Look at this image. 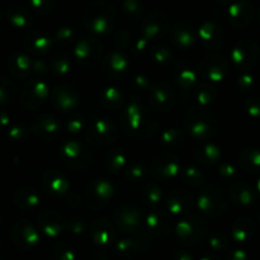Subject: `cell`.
<instances>
[{
  "label": "cell",
  "instance_id": "6da1fadb",
  "mask_svg": "<svg viewBox=\"0 0 260 260\" xmlns=\"http://www.w3.org/2000/svg\"><path fill=\"white\" fill-rule=\"evenodd\" d=\"M85 27L94 33L103 35L111 30L116 20V9L107 0H94L84 10Z\"/></svg>",
  "mask_w": 260,
  "mask_h": 260
},
{
  "label": "cell",
  "instance_id": "7a4b0ae2",
  "mask_svg": "<svg viewBox=\"0 0 260 260\" xmlns=\"http://www.w3.org/2000/svg\"><path fill=\"white\" fill-rule=\"evenodd\" d=\"M216 119H212L211 114L205 113H189V116L185 117V126L188 131L196 136L197 139H208L216 134Z\"/></svg>",
  "mask_w": 260,
  "mask_h": 260
},
{
  "label": "cell",
  "instance_id": "3957f363",
  "mask_svg": "<svg viewBox=\"0 0 260 260\" xmlns=\"http://www.w3.org/2000/svg\"><path fill=\"white\" fill-rule=\"evenodd\" d=\"M259 55V48L255 45V42L250 40H241L234 47L231 52L234 62L236 66L241 69H246L253 65L256 61V57Z\"/></svg>",
  "mask_w": 260,
  "mask_h": 260
},
{
  "label": "cell",
  "instance_id": "277c9868",
  "mask_svg": "<svg viewBox=\"0 0 260 260\" xmlns=\"http://www.w3.org/2000/svg\"><path fill=\"white\" fill-rule=\"evenodd\" d=\"M254 7L248 0H239L230 5L228 12L229 22L235 28H244L251 23L254 18Z\"/></svg>",
  "mask_w": 260,
  "mask_h": 260
},
{
  "label": "cell",
  "instance_id": "5b68a950",
  "mask_svg": "<svg viewBox=\"0 0 260 260\" xmlns=\"http://www.w3.org/2000/svg\"><path fill=\"white\" fill-rule=\"evenodd\" d=\"M168 17L161 12H152L145 17L142 22V33L146 40L164 36L168 30Z\"/></svg>",
  "mask_w": 260,
  "mask_h": 260
},
{
  "label": "cell",
  "instance_id": "8992f818",
  "mask_svg": "<svg viewBox=\"0 0 260 260\" xmlns=\"http://www.w3.org/2000/svg\"><path fill=\"white\" fill-rule=\"evenodd\" d=\"M48 94L47 85L43 81H30L25 85L22 93V103L25 108L35 109L43 103Z\"/></svg>",
  "mask_w": 260,
  "mask_h": 260
},
{
  "label": "cell",
  "instance_id": "52a82bcc",
  "mask_svg": "<svg viewBox=\"0 0 260 260\" xmlns=\"http://www.w3.org/2000/svg\"><path fill=\"white\" fill-rule=\"evenodd\" d=\"M200 36L202 40L203 45L208 50H218L221 46H223L225 42V33L223 29L212 20H207L203 23L200 28Z\"/></svg>",
  "mask_w": 260,
  "mask_h": 260
},
{
  "label": "cell",
  "instance_id": "ba28073f",
  "mask_svg": "<svg viewBox=\"0 0 260 260\" xmlns=\"http://www.w3.org/2000/svg\"><path fill=\"white\" fill-rule=\"evenodd\" d=\"M101 45L95 38L84 37L79 41L78 46L75 48V55L78 57L79 62L83 65H90L96 62V57L101 53Z\"/></svg>",
  "mask_w": 260,
  "mask_h": 260
},
{
  "label": "cell",
  "instance_id": "9c48e42d",
  "mask_svg": "<svg viewBox=\"0 0 260 260\" xmlns=\"http://www.w3.org/2000/svg\"><path fill=\"white\" fill-rule=\"evenodd\" d=\"M172 42L179 48H189L194 43V32L189 23L179 22L172 28Z\"/></svg>",
  "mask_w": 260,
  "mask_h": 260
},
{
  "label": "cell",
  "instance_id": "30bf717a",
  "mask_svg": "<svg viewBox=\"0 0 260 260\" xmlns=\"http://www.w3.org/2000/svg\"><path fill=\"white\" fill-rule=\"evenodd\" d=\"M5 14H7V18L9 19V22L12 23L14 27L20 28V29H25V28H29L30 25H32V13L29 12V9L23 7V5H9V7L7 8Z\"/></svg>",
  "mask_w": 260,
  "mask_h": 260
},
{
  "label": "cell",
  "instance_id": "8fae6325",
  "mask_svg": "<svg viewBox=\"0 0 260 260\" xmlns=\"http://www.w3.org/2000/svg\"><path fill=\"white\" fill-rule=\"evenodd\" d=\"M179 170V162L173 155H164L159 160L154 162L152 167V174L157 179H167V178L174 177Z\"/></svg>",
  "mask_w": 260,
  "mask_h": 260
},
{
  "label": "cell",
  "instance_id": "7c38bea8",
  "mask_svg": "<svg viewBox=\"0 0 260 260\" xmlns=\"http://www.w3.org/2000/svg\"><path fill=\"white\" fill-rule=\"evenodd\" d=\"M198 205L201 210L205 211L207 215H220L225 211V202L217 197V193L212 188L205 190L203 194H201Z\"/></svg>",
  "mask_w": 260,
  "mask_h": 260
},
{
  "label": "cell",
  "instance_id": "4fadbf2b",
  "mask_svg": "<svg viewBox=\"0 0 260 260\" xmlns=\"http://www.w3.org/2000/svg\"><path fill=\"white\" fill-rule=\"evenodd\" d=\"M52 102L56 108L71 109L78 103V94H76L75 89L70 88V86H61V88L58 86L53 91Z\"/></svg>",
  "mask_w": 260,
  "mask_h": 260
},
{
  "label": "cell",
  "instance_id": "5bb4252c",
  "mask_svg": "<svg viewBox=\"0 0 260 260\" xmlns=\"http://www.w3.org/2000/svg\"><path fill=\"white\" fill-rule=\"evenodd\" d=\"M201 73L205 74L206 78L210 80H221L228 73V65L221 57H210L201 68Z\"/></svg>",
  "mask_w": 260,
  "mask_h": 260
},
{
  "label": "cell",
  "instance_id": "9a60e30c",
  "mask_svg": "<svg viewBox=\"0 0 260 260\" xmlns=\"http://www.w3.org/2000/svg\"><path fill=\"white\" fill-rule=\"evenodd\" d=\"M150 96L152 99V104L161 111H168L173 103V95L170 94L169 86L164 83L155 84L150 90Z\"/></svg>",
  "mask_w": 260,
  "mask_h": 260
},
{
  "label": "cell",
  "instance_id": "2e32d148",
  "mask_svg": "<svg viewBox=\"0 0 260 260\" xmlns=\"http://www.w3.org/2000/svg\"><path fill=\"white\" fill-rule=\"evenodd\" d=\"M126 208L127 210H124V207H122L117 211L116 221L119 228L129 231L134 230V228H139L140 226V213L132 206H126Z\"/></svg>",
  "mask_w": 260,
  "mask_h": 260
},
{
  "label": "cell",
  "instance_id": "e0dca14e",
  "mask_svg": "<svg viewBox=\"0 0 260 260\" xmlns=\"http://www.w3.org/2000/svg\"><path fill=\"white\" fill-rule=\"evenodd\" d=\"M24 45L32 52H47L51 47V38L40 30H32L25 36Z\"/></svg>",
  "mask_w": 260,
  "mask_h": 260
},
{
  "label": "cell",
  "instance_id": "ac0fdd59",
  "mask_svg": "<svg viewBox=\"0 0 260 260\" xmlns=\"http://www.w3.org/2000/svg\"><path fill=\"white\" fill-rule=\"evenodd\" d=\"M112 196V188L111 185L108 184V183H106L104 180H99L96 184H93L91 185L90 190H88L86 192V198H88V201L93 200L91 201L89 205L93 207L94 203H96L98 205V207H102L103 205H106V201L108 200L109 197Z\"/></svg>",
  "mask_w": 260,
  "mask_h": 260
},
{
  "label": "cell",
  "instance_id": "d6986e66",
  "mask_svg": "<svg viewBox=\"0 0 260 260\" xmlns=\"http://www.w3.org/2000/svg\"><path fill=\"white\" fill-rule=\"evenodd\" d=\"M57 129L58 123L55 118L50 116L38 117L33 123V132L42 139H48V137L53 136L57 134Z\"/></svg>",
  "mask_w": 260,
  "mask_h": 260
},
{
  "label": "cell",
  "instance_id": "ffe728a7",
  "mask_svg": "<svg viewBox=\"0 0 260 260\" xmlns=\"http://www.w3.org/2000/svg\"><path fill=\"white\" fill-rule=\"evenodd\" d=\"M8 68L12 75L15 78H24L29 74L30 69V61L27 56L22 55V53H17V55L12 56L8 62Z\"/></svg>",
  "mask_w": 260,
  "mask_h": 260
},
{
  "label": "cell",
  "instance_id": "44dd1931",
  "mask_svg": "<svg viewBox=\"0 0 260 260\" xmlns=\"http://www.w3.org/2000/svg\"><path fill=\"white\" fill-rule=\"evenodd\" d=\"M190 197L189 194L184 192H179L178 194L170 196L169 201H168V206H169V210L173 213H182L185 211L189 210L190 207Z\"/></svg>",
  "mask_w": 260,
  "mask_h": 260
},
{
  "label": "cell",
  "instance_id": "7402d4cb",
  "mask_svg": "<svg viewBox=\"0 0 260 260\" xmlns=\"http://www.w3.org/2000/svg\"><path fill=\"white\" fill-rule=\"evenodd\" d=\"M13 235H14V238H17V236H23L22 241H24V244H27V245H32V244H35L38 239L36 230L29 225V223H27V221H19V222L15 225L14 230H13ZM22 241H20V243H22Z\"/></svg>",
  "mask_w": 260,
  "mask_h": 260
},
{
  "label": "cell",
  "instance_id": "603a6c76",
  "mask_svg": "<svg viewBox=\"0 0 260 260\" xmlns=\"http://www.w3.org/2000/svg\"><path fill=\"white\" fill-rule=\"evenodd\" d=\"M101 135L102 136H107V139L109 140V137L112 139V135H116V128H114L111 123H108V122L99 119V121L94 124L93 128L89 131V137L93 140V141H91L93 144L98 145Z\"/></svg>",
  "mask_w": 260,
  "mask_h": 260
},
{
  "label": "cell",
  "instance_id": "cb8c5ba5",
  "mask_svg": "<svg viewBox=\"0 0 260 260\" xmlns=\"http://www.w3.org/2000/svg\"><path fill=\"white\" fill-rule=\"evenodd\" d=\"M231 197H235L234 200L235 203L239 205H250L254 201V193L248 185L245 184H235L234 188H231Z\"/></svg>",
  "mask_w": 260,
  "mask_h": 260
},
{
  "label": "cell",
  "instance_id": "d4e9b609",
  "mask_svg": "<svg viewBox=\"0 0 260 260\" xmlns=\"http://www.w3.org/2000/svg\"><path fill=\"white\" fill-rule=\"evenodd\" d=\"M122 8L124 15L131 20H139L144 13V4L141 0H123Z\"/></svg>",
  "mask_w": 260,
  "mask_h": 260
},
{
  "label": "cell",
  "instance_id": "484cf974",
  "mask_svg": "<svg viewBox=\"0 0 260 260\" xmlns=\"http://www.w3.org/2000/svg\"><path fill=\"white\" fill-rule=\"evenodd\" d=\"M17 95V86L12 80L0 78V104L10 103Z\"/></svg>",
  "mask_w": 260,
  "mask_h": 260
},
{
  "label": "cell",
  "instance_id": "4316f807",
  "mask_svg": "<svg viewBox=\"0 0 260 260\" xmlns=\"http://www.w3.org/2000/svg\"><path fill=\"white\" fill-rule=\"evenodd\" d=\"M108 62H109V68L108 69H104V73H106L107 70H109V75L113 76L114 74H121V73H124L127 69V61L124 60L123 57L121 56V53H112V56L109 55L108 56Z\"/></svg>",
  "mask_w": 260,
  "mask_h": 260
},
{
  "label": "cell",
  "instance_id": "83f0119b",
  "mask_svg": "<svg viewBox=\"0 0 260 260\" xmlns=\"http://www.w3.org/2000/svg\"><path fill=\"white\" fill-rule=\"evenodd\" d=\"M241 164L249 172L256 173L260 170V152L256 150L244 152V156H241Z\"/></svg>",
  "mask_w": 260,
  "mask_h": 260
},
{
  "label": "cell",
  "instance_id": "f1b7e54d",
  "mask_svg": "<svg viewBox=\"0 0 260 260\" xmlns=\"http://www.w3.org/2000/svg\"><path fill=\"white\" fill-rule=\"evenodd\" d=\"M197 156L198 160H203V162H213L215 160L218 159L220 156V150L217 149L213 145H201L200 147L196 149V155H200Z\"/></svg>",
  "mask_w": 260,
  "mask_h": 260
},
{
  "label": "cell",
  "instance_id": "f546056e",
  "mask_svg": "<svg viewBox=\"0 0 260 260\" xmlns=\"http://www.w3.org/2000/svg\"><path fill=\"white\" fill-rule=\"evenodd\" d=\"M177 81L182 88L188 89L192 86V84H194L197 75H196V71L190 68H182L177 69Z\"/></svg>",
  "mask_w": 260,
  "mask_h": 260
},
{
  "label": "cell",
  "instance_id": "4dcf8cb0",
  "mask_svg": "<svg viewBox=\"0 0 260 260\" xmlns=\"http://www.w3.org/2000/svg\"><path fill=\"white\" fill-rule=\"evenodd\" d=\"M22 192L24 193L25 197H18L15 196V203H17L19 207H32V206H36L38 203V197L32 189H22Z\"/></svg>",
  "mask_w": 260,
  "mask_h": 260
},
{
  "label": "cell",
  "instance_id": "1f68e13d",
  "mask_svg": "<svg viewBox=\"0 0 260 260\" xmlns=\"http://www.w3.org/2000/svg\"><path fill=\"white\" fill-rule=\"evenodd\" d=\"M30 7L41 14H47L55 7V0H28Z\"/></svg>",
  "mask_w": 260,
  "mask_h": 260
},
{
  "label": "cell",
  "instance_id": "d6a6232c",
  "mask_svg": "<svg viewBox=\"0 0 260 260\" xmlns=\"http://www.w3.org/2000/svg\"><path fill=\"white\" fill-rule=\"evenodd\" d=\"M250 220H246V218H241L240 221H238V223L235 225V229L233 231V235L236 240H245L246 235L251 233H246V226L250 223Z\"/></svg>",
  "mask_w": 260,
  "mask_h": 260
},
{
  "label": "cell",
  "instance_id": "836d02e7",
  "mask_svg": "<svg viewBox=\"0 0 260 260\" xmlns=\"http://www.w3.org/2000/svg\"><path fill=\"white\" fill-rule=\"evenodd\" d=\"M144 192H145V194H147V197H146L147 202L154 203V205L159 203L160 198H161V190H160L159 188H156L155 185L149 184L146 188H145Z\"/></svg>",
  "mask_w": 260,
  "mask_h": 260
},
{
  "label": "cell",
  "instance_id": "e575fe53",
  "mask_svg": "<svg viewBox=\"0 0 260 260\" xmlns=\"http://www.w3.org/2000/svg\"><path fill=\"white\" fill-rule=\"evenodd\" d=\"M124 164V159L121 154H109V159H106V165L109 170H118Z\"/></svg>",
  "mask_w": 260,
  "mask_h": 260
},
{
  "label": "cell",
  "instance_id": "d590c367",
  "mask_svg": "<svg viewBox=\"0 0 260 260\" xmlns=\"http://www.w3.org/2000/svg\"><path fill=\"white\" fill-rule=\"evenodd\" d=\"M185 175V180H187V183H190V184H201L203 180V177L202 174H201L198 170H196L194 168H188L187 170H185L184 173Z\"/></svg>",
  "mask_w": 260,
  "mask_h": 260
},
{
  "label": "cell",
  "instance_id": "8d00e7d4",
  "mask_svg": "<svg viewBox=\"0 0 260 260\" xmlns=\"http://www.w3.org/2000/svg\"><path fill=\"white\" fill-rule=\"evenodd\" d=\"M213 89L211 88H206V86H202V88L198 90V95H197V101L200 102L201 104H206V103H211L213 99L212 93Z\"/></svg>",
  "mask_w": 260,
  "mask_h": 260
},
{
  "label": "cell",
  "instance_id": "74e56055",
  "mask_svg": "<svg viewBox=\"0 0 260 260\" xmlns=\"http://www.w3.org/2000/svg\"><path fill=\"white\" fill-rule=\"evenodd\" d=\"M73 37H74L73 29L68 27L60 28V29L57 30V35H56V38H57L58 41H71V38Z\"/></svg>",
  "mask_w": 260,
  "mask_h": 260
},
{
  "label": "cell",
  "instance_id": "f35d334b",
  "mask_svg": "<svg viewBox=\"0 0 260 260\" xmlns=\"http://www.w3.org/2000/svg\"><path fill=\"white\" fill-rule=\"evenodd\" d=\"M217 3H220V4H229V3H231L233 0H216Z\"/></svg>",
  "mask_w": 260,
  "mask_h": 260
},
{
  "label": "cell",
  "instance_id": "ab89813d",
  "mask_svg": "<svg viewBox=\"0 0 260 260\" xmlns=\"http://www.w3.org/2000/svg\"><path fill=\"white\" fill-rule=\"evenodd\" d=\"M258 19L260 20V9H259V12H258Z\"/></svg>",
  "mask_w": 260,
  "mask_h": 260
}]
</instances>
